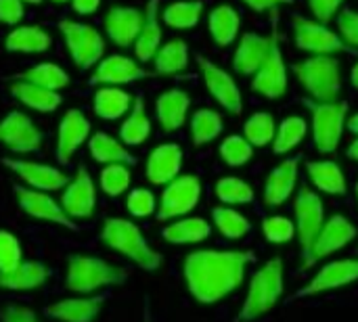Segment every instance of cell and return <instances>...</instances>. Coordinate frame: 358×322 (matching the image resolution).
Wrapping results in <instances>:
<instances>
[{
	"label": "cell",
	"instance_id": "obj_25",
	"mask_svg": "<svg viewBox=\"0 0 358 322\" xmlns=\"http://www.w3.org/2000/svg\"><path fill=\"white\" fill-rule=\"evenodd\" d=\"M105 304V295L101 298H71L57 302L46 308V314L61 322H92Z\"/></svg>",
	"mask_w": 358,
	"mask_h": 322
},
{
	"label": "cell",
	"instance_id": "obj_50",
	"mask_svg": "<svg viewBox=\"0 0 358 322\" xmlns=\"http://www.w3.org/2000/svg\"><path fill=\"white\" fill-rule=\"evenodd\" d=\"M338 29H340V36L344 38L346 44L350 46H357L358 48V13L357 10H350V8H344L338 17Z\"/></svg>",
	"mask_w": 358,
	"mask_h": 322
},
{
	"label": "cell",
	"instance_id": "obj_39",
	"mask_svg": "<svg viewBox=\"0 0 358 322\" xmlns=\"http://www.w3.org/2000/svg\"><path fill=\"white\" fill-rule=\"evenodd\" d=\"M201 13H203L201 0H180V2H172L164 10V21L174 29H189L199 23Z\"/></svg>",
	"mask_w": 358,
	"mask_h": 322
},
{
	"label": "cell",
	"instance_id": "obj_13",
	"mask_svg": "<svg viewBox=\"0 0 358 322\" xmlns=\"http://www.w3.org/2000/svg\"><path fill=\"white\" fill-rule=\"evenodd\" d=\"M15 197L19 201V207L36 218V220H46V222H52V224H59V226H65L69 230H78L76 222L65 214L63 205H59L52 197L44 195V193H38L34 191L31 186L25 189V186H15Z\"/></svg>",
	"mask_w": 358,
	"mask_h": 322
},
{
	"label": "cell",
	"instance_id": "obj_29",
	"mask_svg": "<svg viewBox=\"0 0 358 322\" xmlns=\"http://www.w3.org/2000/svg\"><path fill=\"white\" fill-rule=\"evenodd\" d=\"M208 27L218 46H229L231 42H235V38L239 34L241 17L231 4H220L210 13Z\"/></svg>",
	"mask_w": 358,
	"mask_h": 322
},
{
	"label": "cell",
	"instance_id": "obj_44",
	"mask_svg": "<svg viewBox=\"0 0 358 322\" xmlns=\"http://www.w3.org/2000/svg\"><path fill=\"white\" fill-rule=\"evenodd\" d=\"M252 153H254V147L252 142L245 138V136H239V134H233V136H227L220 145V157L227 166L231 168H239V166H245L250 159H252Z\"/></svg>",
	"mask_w": 358,
	"mask_h": 322
},
{
	"label": "cell",
	"instance_id": "obj_8",
	"mask_svg": "<svg viewBox=\"0 0 358 322\" xmlns=\"http://www.w3.org/2000/svg\"><path fill=\"white\" fill-rule=\"evenodd\" d=\"M294 205H296V235L300 239L304 268H308L313 245L323 228V203L315 191H310L308 186H302L300 193L296 195Z\"/></svg>",
	"mask_w": 358,
	"mask_h": 322
},
{
	"label": "cell",
	"instance_id": "obj_21",
	"mask_svg": "<svg viewBox=\"0 0 358 322\" xmlns=\"http://www.w3.org/2000/svg\"><path fill=\"white\" fill-rule=\"evenodd\" d=\"M271 42H273L271 36H262L256 31L243 34V38L235 50V59H233L235 71L241 75H254L260 69V65L266 61V57L271 52Z\"/></svg>",
	"mask_w": 358,
	"mask_h": 322
},
{
	"label": "cell",
	"instance_id": "obj_33",
	"mask_svg": "<svg viewBox=\"0 0 358 322\" xmlns=\"http://www.w3.org/2000/svg\"><path fill=\"white\" fill-rule=\"evenodd\" d=\"M50 36L38 27V25H23L13 29L6 36V50H15V52H42L46 48H50Z\"/></svg>",
	"mask_w": 358,
	"mask_h": 322
},
{
	"label": "cell",
	"instance_id": "obj_47",
	"mask_svg": "<svg viewBox=\"0 0 358 322\" xmlns=\"http://www.w3.org/2000/svg\"><path fill=\"white\" fill-rule=\"evenodd\" d=\"M262 233L271 243H287L296 237V224L283 216H271L262 222Z\"/></svg>",
	"mask_w": 358,
	"mask_h": 322
},
{
	"label": "cell",
	"instance_id": "obj_31",
	"mask_svg": "<svg viewBox=\"0 0 358 322\" xmlns=\"http://www.w3.org/2000/svg\"><path fill=\"white\" fill-rule=\"evenodd\" d=\"M10 92L29 109H36V111H55L59 105H61V94L57 90H48V88H42V86H36L31 82H17L13 84Z\"/></svg>",
	"mask_w": 358,
	"mask_h": 322
},
{
	"label": "cell",
	"instance_id": "obj_15",
	"mask_svg": "<svg viewBox=\"0 0 358 322\" xmlns=\"http://www.w3.org/2000/svg\"><path fill=\"white\" fill-rule=\"evenodd\" d=\"M358 281V260H338V262H329L325 264L317 277L302 287L292 300H300V298H308V295H317V293H325L331 289H340L346 287L350 283Z\"/></svg>",
	"mask_w": 358,
	"mask_h": 322
},
{
	"label": "cell",
	"instance_id": "obj_52",
	"mask_svg": "<svg viewBox=\"0 0 358 322\" xmlns=\"http://www.w3.org/2000/svg\"><path fill=\"white\" fill-rule=\"evenodd\" d=\"M23 17V4L21 0H0V21L15 25Z\"/></svg>",
	"mask_w": 358,
	"mask_h": 322
},
{
	"label": "cell",
	"instance_id": "obj_9",
	"mask_svg": "<svg viewBox=\"0 0 358 322\" xmlns=\"http://www.w3.org/2000/svg\"><path fill=\"white\" fill-rule=\"evenodd\" d=\"M294 38L298 48L313 52V54H336V52H350L352 46L344 42L342 36L331 31L325 23L306 19L302 15H296L294 21Z\"/></svg>",
	"mask_w": 358,
	"mask_h": 322
},
{
	"label": "cell",
	"instance_id": "obj_48",
	"mask_svg": "<svg viewBox=\"0 0 358 322\" xmlns=\"http://www.w3.org/2000/svg\"><path fill=\"white\" fill-rule=\"evenodd\" d=\"M21 264V245L15 235L0 230V272H8Z\"/></svg>",
	"mask_w": 358,
	"mask_h": 322
},
{
	"label": "cell",
	"instance_id": "obj_35",
	"mask_svg": "<svg viewBox=\"0 0 358 322\" xmlns=\"http://www.w3.org/2000/svg\"><path fill=\"white\" fill-rule=\"evenodd\" d=\"M130 94L124 92L117 86H105L99 88L94 94V111L103 119H117L130 109Z\"/></svg>",
	"mask_w": 358,
	"mask_h": 322
},
{
	"label": "cell",
	"instance_id": "obj_26",
	"mask_svg": "<svg viewBox=\"0 0 358 322\" xmlns=\"http://www.w3.org/2000/svg\"><path fill=\"white\" fill-rule=\"evenodd\" d=\"M189 105H191L189 94L178 90V88L166 90L157 98L155 111H157V119H159L164 132H174L185 124L187 113H189Z\"/></svg>",
	"mask_w": 358,
	"mask_h": 322
},
{
	"label": "cell",
	"instance_id": "obj_53",
	"mask_svg": "<svg viewBox=\"0 0 358 322\" xmlns=\"http://www.w3.org/2000/svg\"><path fill=\"white\" fill-rule=\"evenodd\" d=\"M0 319H2V322H40L31 310H27L23 306H8V308H4Z\"/></svg>",
	"mask_w": 358,
	"mask_h": 322
},
{
	"label": "cell",
	"instance_id": "obj_45",
	"mask_svg": "<svg viewBox=\"0 0 358 322\" xmlns=\"http://www.w3.org/2000/svg\"><path fill=\"white\" fill-rule=\"evenodd\" d=\"M216 197L229 205H243L254 201V189L239 178H222L216 182Z\"/></svg>",
	"mask_w": 358,
	"mask_h": 322
},
{
	"label": "cell",
	"instance_id": "obj_32",
	"mask_svg": "<svg viewBox=\"0 0 358 322\" xmlns=\"http://www.w3.org/2000/svg\"><path fill=\"white\" fill-rule=\"evenodd\" d=\"M88 147H90V155L101 163H126V166L136 163V157L128 153V149L122 142H117L113 136L105 132H96L90 138Z\"/></svg>",
	"mask_w": 358,
	"mask_h": 322
},
{
	"label": "cell",
	"instance_id": "obj_37",
	"mask_svg": "<svg viewBox=\"0 0 358 322\" xmlns=\"http://www.w3.org/2000/svg\"><path fill=\"white\" fill-rule=\"evenodd\" d=\"M155 63V71L170 75V73H178L182 69H187L189 65V48L182 40H172L164 46H159V50L153 57Z\"/></svg>",
	"mask_w": 358,
	"mask_h": 322
},
{
	"label": "cell",
	"instance_id": "obj_6",
	"mask_svg": "<svg viewBox=\"0 0 358 322\" xmlns=\"http://www.w3.org/2000/svg\"><path fill=\"white\" fill-rule=\"evenodd\" d=\"M304 105L313 113V138L319 153H334L340 147L346 115H348V103L346 101H331L321 103L315 98H304Z\"/></svg>",
	"mask_w": 358,
	"mask_h": 322
},
{
	"label": "cell",
	"instance_id": "obj_22",
	"mask_svg": "<svg viewBox=\"0 0 358 322\" xmlns=\"http://www.w3.org/2000/svg\"><path fill=\"white\" fill-rule=\"evenodd\" d=\"M298 168H300V157H292L281 161L266 178V186H264V203L275 207V205H283L292 193L296 191V182H298Z\"/></svg>",
	"mask_w": 358,
	"mask_h": 322
},
{
	"label": "cell",
	"instance_id": "obj_43",
	"mask_svg": "<svg viewBox=\"0 0 358 322\" xmlns=\"http://www.w3.org/2000/svg\"><path fill=\"white\" fill-rule=\"evenodd\" d=\"M245 138L252 142V147H266L268 142L275 140L277 128H275V117L266 111L254 113L243 128Z\"/></svg>",
	"mask_w": 358,
	"mask_h": 322
},
{
	"label": "cell",
	"instance_id": "obj_42",
	"mask_svg": "<svg viewBox=\"0 0 358 322\" xmlns=\"http://www.w3.org/2000/svg\"><path fill=\"white\" fill-rule=\"evenodd\" d=\"M212 220H214L216 228L220 230V235H224L227 239H241L252 228V224L245 216H241L239 212L229 210V207H214Z\"/></svg>",
	"mask_w": 358,
	"mask_h": 322
},
{
	"label": "cell",
	"instance_id": "obj_34",
	"mask_svg": "<svg viewBox=\"0 0 358 322\" xmlns=\"http://www.w3.org/2000/svg\"><path fill=\"white\" fill-rule=\"evenodd\" d=\"M212 233L210 224L201 218H182L170 226L164 228V239L174 245H185V243H199L208 239Z\"/></svg>",
	"mask_w": 358,
	"mask_h": 322
},
{
	"label": "cell",
	"instance_id": "obj_23",
	"mask_svg": "<svg viewBox=\"0 0 358 322\" xmlns=\"http://www.w3.org/2000/svg\"><path fill=\"white\" fill-rule=\"evenodd\" d=\"M149 71L143 69L138 63H134L128 57L122 54H111L105 61H101L99 69L94 71V75L90 78L92 84H107V86H120V84H128V82H136L147 78Z\"/></svg>",
	"mask_w": 358,
	"mask_h": 322
},
{
	"label": "cell",
	"instance_id": "obj_11",
	"mask_svg": "<svg viewBox=\"0 0 358 322\" xmlns=\"http://www.w3.org/2000/svg\"><path fill=\"white\" fill-rule=\"evenodd\" d=\"M201 197V182L197 176H176L166 184L157 207L159 220H174L189 214Z\"/></svg>",
	"mask_w": 358,
	"mask_h": 322
},
{
	"label": "cell",
	"instance_id": "obj_54",
	"mask_svg": "<svg viewBox=\"0 0 358 322\" xmlns=\"http://www.w3.org/2000/svg\"><path fill=\"white\" fill-rule=\"evenodd\" d=\"M252 10L256 13H264L268 8H279L281 4H289L292 0H243Z\"/></svg>",
	"mask_w": 358,
	"mask_h": 322
},
{
	"label": "cell",
	"instance_id": "obj_59",
	"mask_svg": "<svg viewBox=\"0 0 358 322\" xmlns=\"http://www.w3.org/2000/svg\"><path fill=\"white\" fill-rule=\"evenodd\" d=\"M145 322H151V319H149V312H145Z\"/></svg>",
	"mask_w": 358,
	"mask_h": 322
},
{
	"label": "cell",
	"instance_id": "obj_10",
	"mask_svg": "<svg viewBox=\"0 0 358 322\" xmlns=\"http://www.w3.org/2000/svg\"><path fill=\"white\" fill-rule=\"evenodd\" d=\"M59 29L65 36L67 48L71 52L73 63L80 69H90L105 52V42L101 38V34L96 29H92L90 25H82L69 19L59 21Z\"/></svg>",
	"mask_w": 358,
	"mask_h": 322
},
{
	"label": "cell",
	"instance_id": "obj_56",
	"mask_svg": "<svg viewBox=\"0 0 358 322\" xmlns=\"http://www.w3.org/2000/svg\"><path fill=\"white\" fill-rule=\"evenodd\" d=\"M348 157H350V159H355V161H358V134H357V138L350 142V147H348Z\"/></svg>",
	"mask_w": 358,
	"mask_h": 322
},
{
	"label": "cell",
	"instance_id": "obj_12",
	"mask_svg": "<svg viewBox=\"0 0 358 322\" xmlns=\"http://www.w3.org/2000/svg\"><path fill=\"white\" fill-rule=\"evenodd\" d=\"M197 65L201 69V75H203V82L208 86V90L212 92V96L216 98V103L233 113V115H241L243 111V98H241V90L239 86L235 84L233 75L229 71H224L220 65L212 63L210 59L206 57H197Z\"/></svg>",
	"mask_w": 358,
	"mask_h": 322
},
{
	"label": "cell",
	"instance_id": "obj_49",
	"mask_svg": "<svg viewBox=\"0 0 358 322\" xmlns=\"http://www.w3.org/2000/svg\"><path fill=\"white\" fill-rule=\"evenodd\" d=\"M126 207L132 216L136 218H147L155 212V197L151 191L147 189H134L130 195H128V201H126Z\"/></svg>",
	"mask_w": 358,
	"mask_h": 322
},
{
	"label": "cell",
	"instance_id": "obj_61",
	"mask_svg": "<svg viewBox=\"0 0 358 322\" xmlns=\"http://www.w3.org/2000/svg\"><path fill=\"white\" fill-rule=\"evenodd\" d=\"M55 2H65V0H55Z\"/></svg>",
	"mask_w": 358,
	"mask_h": 322
},
{
	"label": "cell",
	"instance_id": "obj_1",
	"mask_svg": "<svg viewBox=\"0 0 358 322\" xmlns=\"http://www.w3.org/2000/svg\"><path fill=\"white\" fill-rule=\"evenodd\" d=\"M254 251H193L185 260V281L201 304H214L235 291L254 262Z\"/></svg>",
	"mask_w": 358,
	"mask_h": 322
},
{
	"label": "cell",
	"instance_id": "obj_3",
	"mask_svg": "<svg viewBox=\"0 0 358 322\" xmlns=\"http://www.w3.org/2000/svg\"><path fill=\"white\" fill-rule=\"evenodd\" d=\"M128 272L120 266H113L105 260H99L94 256H71L67 262V277L65 287L73 293H94L103 287L122 285L126 283Z\"/></svg>",
	"mask_w": 358,
	"mask_h": 322
},
{
	"label": "cell",
	"instance_id": "obj_28",
	"mask_svg": "<svg viewBox=\"0 0 358 322\" xmlns=\"http://www.w3.org/2000/svg\"><path fill=\"white\" fill-rule=\"evenodd\" d=\"M157 8H159V0H149L147 10H145L143 29L134 42V52L141 61H151L155 57V52L159 50L162 27H159V19H157Z\"/></svg>",
	"mask_w": 358,
	"mask_h": 322
},
{
	"label": "cell",
	"instance_id": "obj_55",
	"mask_svg": "<svg viewBox=\"0 0 358 322\" xmlns=\"http://www.w3.org/2000/svg\"><path fill=\"white\" fill-rule=\"evenodd\" d=\"M101 0H73V8L80 13V15H90L99 8Z\"/></svg>",
	"mask_w": 358,
	"mask_h": 322
},
{
	"label": "cell",
	"instance_id": "obj_30",
	"mask_svg": "<svg viewBox=\"0 0 358 322\" xmlns=\"http://www.w3.org/2000/svg\"><path fill=\"white\" fill-rule=\"evenodd\" d=\"M306 172L313 184L327 195H344L346 193V176L336 161H308Z\"/></svg>",
	"mask_w": 358,
	"mask_h": 322
},
{
	"label": "cell",
	"instance_id": "obj_41",
	"mask_svg": "<svg viewBox=\"0 0 358 322\" xmlns=\"http://www.w3.org/2000/svg\"><path fill=\"white\" fill-rule=\"evenodd\" d=\"M19 78L25 80V82H31L36 86L48 88V90H61V88H65L69 84L67 73L61 67L52 65V63H40V65L19 73Z\"/></svg>",
	"mask_w": 358,
	"mask_h": 322
},
{
	"label": "cell",
	"instance_id": "obj_14",
	"mask_svg": "<svg viewBox=\"0 0 358 322\" xmlns=\"http://www.w3.org/2000/svg\"><path fill=\"white\" fill-rule=\"evenodd\" d=\"M0 142L15 153H31L40 149L42 132L25 113L13 111L0 122Z\"/></svg>",
	"mask_w": 358,
	"mask_h": 322
},
{
	"label": "cell",
	"instance_id": "obj_19",
	"mask_svg": "<svg viewBox=\"0 0 358 322\" xmlns=\"http://www.w3.org/2000/svg\"><path fill=\"white\" fill-rule=\"evenodd\" d=\"M145 23V15L130 6H113L105 17V29L117 46H130L136 42Z\"/></svg>",
	"mask_w": 358,
	"mask_h": 322
},
{
	"label": "cell",
	"instance_id": "obj_2",
	"mask_svg": "<svg viewBox=\"0 0 358 322\" xmlns=\"http://www.w3.org/2000/svg\"><path fill=\"white\" fill-rule=\"evenodd\" d=\"M101 239L107 247L132 260L143 270H157L162 266V254H157L143 237L138 226L124 218H109L103 224Z\"/></svg>",
	"mask_w": 358,
	"mask_h": 322
},
{
	"label": "cell",
	"instance_id": "obj_27",
	"mask_svg": "<svg viewBox=\"0 0 358 322\" xmlns=\"http://www.w3.org/2000/svg\"><path fill=\"white\" fill-rule=\"evenodd\" d=\"M50 277V270L40 262H21L8 272H0V289L6 291H29L42 287Z\"/></svg>",
	"mask_w": 358,
	"mask_h": 322
},
{
	"label": "cell",
	"instance_id": "obj_17",
	"mask_svg": "<svg viewBox=\"0 0 358 322\" xmlns=\"http://www.w3.org/2000/svg\"><path fill=\"white\" fill-rule=\"evenodd\" d=\"M355 237H357V226H355L348 218H344V216H331V218L323 224V228H321V233H319V237H317V241H315V245H313V251H310V266H313L317 260L327 258V256L340 251V249L346 247Z\"/></svg>",
	"mask_w": 358,
	"mask_h": 322
},
{
	"label": "cell",
	"instance_id": "obj_62",
	"mask_svg": "<svg viewBox=\"0 0 358 322\" xmlns=\"http://www.w3.org/2000/svg\"><path fill=\"white\" fill-rule=\"evenodd\" d=\"M357 197H358V182H357Z\"/></svg>",
	"mask_w": 358,
	"mask_h": 322
},
{
	"label": "cell",
	"instance_id": "obj_16",
	"mask_svg": "<svg viewBox=\"0 0 358 322\" xmlns=\"http://www.w3.org/2000/svg\"><path fill=\"white\" fill-rule=\"evenodd\" d=\"M96 203L94 182L84 166L78 168L76 178L67 184L65 193L61 195V205L69 218H90Z\"/></svg>",
	"mask_w": 358,
	"mask_h": 322
},
{
	"label": "cell",
	"instance_id": "obj_58",
	"mask_svg": "<svg viewBox=\"0 0 358 322\" xmlns=\"http://www.w3.org/2000/svg\"><path fill=\"white\" fill-rule=\"evenodd\" d=\"M350 78H352V84H355V88H358V63L352 67V71H350Z\"/></svg>",
	"mask_w": 358,
	"mask_h": 322
},
{
	"label": "cell",
	"instance_id": "obj_18",
	"mask_svg": "<svg viewBox=\"0 0 358 322\" xmlns=\"http://www.w3.org/2000/svg\"><path fill=\"white\" fill-rule=\"evenodd\" d=\"M2 163L8 170H13L27 186L38 191H59L67 184V176L52 166L23 161V159H2Z\"/></svg>",
	"mask_w": 358,
	"mask_h": 322
},
{
	"label": "cell",
	"instance_id": "obj_40",
	"mask_svg": "<svg viewBox=\"0 0 358 322\" xmlns=\"http://www.w3.org/2000/svg\"><path fill=\"white\" fill-rule=\"evenodd\" d=\"M306 122L298 115H292V117H285L279 128H277V134H275V142H273V151L277 155H283V153H289L292 149H296L302 138L306 136Z\"/></svg>",
	"mask_w": 358,
	"mask_h": 322
},
{
	"label": "cell",
	"instance_id": "obj_7",
	"mask_svg": "<svg viewBox=\"0 0 358 322\" xmlns=\"http://www.w3.org/2000/svg\"><path fill=\"white\" fill-rule=\"evenodd\" d=\"M271 52L266 61L260 65V69L254 73L252 80V90L262 94L264 98H281L287 90V67H285V57L281 50V36H279V15L275 8L273 15V31H271Z\"/></svg>",
	"mask_w": 358,
	"mask_h": 322
},
{
	"label": "cell",
	"instance_id": "obj_4",
	"mask_svg": "<svg viewBox=\"0 0 358 322\" xmlns=\"http://www.w3.org/2000/svg\"><path fill=\"white\" fill-rule=\"evenodd\" d=\"M294 73L310 94V98L321 103L338 101L342 88L340 61L334 54H315L302 63L294 65Z\"/></svg>",
	"mask_w": 358,
	"mask_h": 322
},
{
	"label": "cell",
	"instance_id": "obj_46",
	"mask_svg": "<svg viewBox=\"0 0 358 322\" xmlns=\"http://www.w3.org/2000/svg\"><path fill=\"white\" fill-rule=\"evenodd\" d=\"M130 186V170L126 163H109L101 172V189L109 197H120Z\"/></svg>",
	"mask_w": 358,
	"mask_h": 322
},
{
	"label": "cell",
	"instance_id": "obj_51",
	"mask_svg": "<svg viewBox=\"0 0 358 322\" xmlns=\"http://www.w3.org/2000/svg\"><path fill=\"white\" fill-rule=\"evenodd\" d=\"M308 4H310L313 15L317 17V21L329 23L338 15V10L344 4V0H308Z\"/></svg>",
	"mask_w": 358,
	"mask_h": 322
},
{
	"label": "cell",
	"instance_id": "obj_60",
	"mask_svg": "<svg viewBox=\"0 0 358 322\" xmlns=\"http://www.w3.org/2000/svg\"><path fill=\"white\" fill-rule=\"evenodd\" d=\"M25 2H31V4H38L40 0H25Z\"/></svg>",
	"mask_w": 358,
	"mask_h": 322
},
{
	"label": "cell",
	"instance_id": "obj_38",
	"mask_svg": "<svg viewBox=\"0 0 358 322\" xmlns=\"http://www.w3.org/2000/svg\"><path fill=\"white\" fill-rule=\"evenodd\" d=\"M222 132V115L212 109H199L191 117V136L195 147L208 145Z\"/></svg>",
	"mask_w": 358,
	"mask_h": 322
},
{
	"label": "cell",
	"instance_id": "obj_24",
	"mask_svg": "<svg viewBox=\"0 0 358 322\" xmlns=\"http://www.w3.org/2000/svg\"><path fill=\"white\" fill-rule=\"evenodd\" d=\"M180 166H182V149L174 142L159 145L149 155L147 178L153 184H168L178 176Z\"/></svg>",
	"mask_w": 358,
	"mask_h": 322
},
{
	"label": "cell",
	"instance_id": "obj_20",
	"mask_svg": "<svg viewBox=\"0 0 358 322\" xmlns=\"http://www.w3.org/2000/svg\"><path fill=\"white\" fill-rule=\"evenodd\" d=\"M90 132V122L86 119L84 113L78 109H71L65 113L59 126V136H57V159L61 163H69L71 155L78 151V147L88 138Z\"/></svg>",
	"mask_w": 358,
	"mask_h": 322
},
{
	"label": "cell",
	"instance_id": "obj_5",
	"mask_svg": "<svg viewBox=\"0 0 358 322\" xmlns=\"http://www.w3.org/2000/svg\"><path fill=\"white\" fill-rule=\"evenodd\" d=\"M283 295V262L275 258L266 262L252 279L245 304L241 308L239 321H256L262 314L271 312L279 298Z\"/></svg>",
	"mask_w": 358,
	"mask_h": 322
},
{
	"label": "cell",
	"instance_id": "obj_57",
	"mask_svg": "<svg viewBox=\"0 0 358 322\" xmlns=\"http://www.w3.org/2000/svg\"><path fill=\"white\" fill-rule=\"evenodd\" d=\"M346 126L350 128V132H355V134H358V113L357 115H352L348 122H346Z\"/></svg>",
	"mask_w": 358,
	"mask_h": 322
},
{
	"label": "cell",
	"instance_id": "obj_36",
	"mask_svg": "<svg viewBox=\"0 0 358 322\" xmlns=\"http://www.w3.org/2000/svg\"><path fill=\"white\" fill-rule=\"evenodd\" d=\"M151 134V122L145 111V98L136 96L128 119L120 128V136L126 145H143Z\"/></svg>",
	"mask_w": 358,
	"mask_h": 322
}]
</instances>
